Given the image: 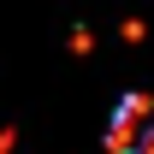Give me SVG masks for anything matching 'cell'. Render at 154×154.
<instances>
[{
	"label": "cell",
	"instance_id": "1",
	"mask_svg": "<svg viewBox=\"0 0 154 154\" xmlns=\"http://www.w3.org/2000/svg\"><path fill=\"white\" fill-rule=\"evenodd\" d=\"M113 154H154V95H125L107 119Z\"/></svg>",
	"mask_w": 154,
	"mask_h": 154
}]
</instances>
